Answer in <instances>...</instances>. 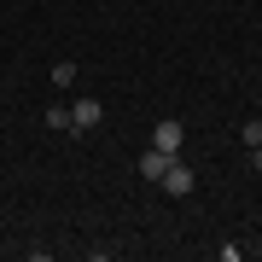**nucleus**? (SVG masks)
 I'll return each mask as SVG.
<instances>
[{
    "mask_svg": "<svg viewBox=\"0 0 262 262\" xmlns=\"http://www.w3.org/2000/svg\"><path fill=\"white\" fill-rule=\"evenodd\" d=\"M181 140H187V128H181L175 117H163L158 128H151V146H158V151H169V158H181Z\"/></svg>",
    "mask_w": 262,
    "mask_h": 262,
    "instance_id": "nucleus-1",
    "label": "nucleus"
},
{
    "mask_svg": "<svg viewBox=\"0 0 262 262\" xmlns=\"http://www.w3.org/2000/svg\"><path fill=\"white\" fill-rule=\"evenodd\" d=\"M158 187H163V192H175V198H187V192L198 187V175H192V169H187V163L175 158V163L163 169V181H158Z\"/></svg>",
    "mask_w": 262,
    "mask_h": 262,
    "instance_id": "nucleus-2",
    "label": "nucleus"
},
{
    "mask_svg": "<svg viewBox=\"0 0 262 262\" xmlns=\"http://www.w3.org/2000/svg\"><path fill=\"white\" fill-rule=\"evenodd\" d=\"M99 117H105V105H99V99H76V105H70V134L99 128Z\"/></svg>",
    "mask_w": 262,
    "mask_h": 262,
    "instance_id": "nucleus-3",
    "label": "nucleus"
},
{
    "mask_svg": "<svg viewBox=\"0 0 262 262\" xmlns=\"http://www.w3.org/2000/svg\"><path fill=\"white\" fill-rule=\"evenodd\" d=\"M169 163H175V158H169V151H158V146L140 151V181H163V169H169Z\"/></svg>",
    "mask_w": 262,
    "mask_h": 262,
    "instance_id": "nucleus-4",
    "label": "nucleus"
},
{
    "mask_svg": "<svg viewBox=\"0 0 262 262\" xmlns=\"http://www.w3.org/2000/svg\"><path fill=\"white\" fill-rule=\"evenodd\" d=\"M47 128L53 134H70V105H47Z\"/></svg>",
    "mask_w": 262,
    "mask_h": 262,
    "instance_id": "nucleus-5",
    "label": "nucleus"
},
{
    "mask_svg": "<svg viewBox=\"0 0 262 262\" xmlns=\"http://www.w3.org/2000/svg\"><path fill=\"white\" fill-rule=\"evenodd\" d=\"M53 82H58V88L76 82V64H70V58H58V64H53Z\"/></svg>",
    "mask_w": 262,
    "mask_h": 262,
    "instance_id": "nucleus-6",
    "label": "nucleus"
},
{
    "mask_svg": "<svg viewBox=\"0 0 262 262\" xmlns=\"http://www.w3.org/2000/svg\"><path fill=\"white\" fill-rule=\"evenodd\" d=\"M239 140H245V146H262V117L245 122V128H239Z\"/></svg>",
    "mask_w": 262,
    "mask_h": 262,
    "instance_id": "nucleus-7",
    "label": "nucleus"
},
{
    "mask_svg": "<svg viewBox=\"0 0 262 262\" xmlns=\"http://www.w3.org/2000/svg\"><path fill=\"white\" fill-rule=\"evenodd\" d=\"M251 163H256V175H262V146H251Z\"/></svg>",
    "mask_w": 262,
    "mask_h": 262,
    "instance_id": "nucleus-8",
    "label": "nucleus"
}]
</instances>
